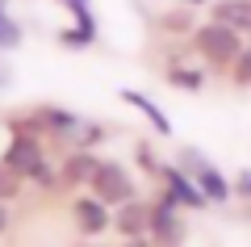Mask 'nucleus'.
I'll return each mask as SVG.
<instances>
[{"label": "nucleus", "mask_w": 251, "mask_h": 247, "mask_svg": "<svg viewBox=\"0 0 251 247\" xmlns=\"http://www.w3.org/2000/svg\"><path fill=\"white\" fill-rule=\"evenodd\" d=\"M176 168L184 172V176L197 180V189L209 197V205H226V201L234 197L230 180H226L222 172L214 168V159H209L205 151H197V147H180V151H176Z\"/></svg>", "instance_id": "2"}, {"label": "nucleus", "mask_w": 251, "mask_h": 247, "mask_svg": "<svg viewBox=\"0 0 251 247\" xmlns=\"http://www.w3.org/2000/svg\"><path fill=\"white\" fill-rule=\"evenodd\" d=\"M184 239H188V226L180 218V205L159 189L151 201V243L155 247H184Z\"/></svg>", "instance_id": "4"}, {"label": "nucleus", "mask_w": 251, "mask_h": 247, "mask_svg": "<svg viewBox=\"0 0 251 247\" xmlns=\"http://www.w3.org/2000/svg\"><path fill=\"white\" fill-rule=\"evenodd\" d=\"M159 26L172 29V34H193L197 21H193V13H188V9H172V13H163V17H159Z\"/></svg>", "instance_id": "13"}, {"label": "nucleus", "mask_w": 251, "mask_h": 247, "mask_svg": "<svg viewBox=\"0 0 251 247\" xmlns=\"http://www.w3.org/2000/svg\"><path fill=\"white\" fill-rule=\"evenodd\" d=\"M21 185H25V180H21L17 172H9L4 164H0V201H13V197L21 193Z\"/></svg>", "instance_id": "17"}, {"label": "nucleus", "mask_w": 251, "mask_h": 247, "mask_svg": "<svg viewBox=\"0 0 251 247\" xmlns=\"http://www.w3.org/2000/svg\"><path fill=\"white\" fill-rule=\"evenodd\" d=\"M113 230L122 239H151V201L134 197L113 210Z\"/></svg>", "instance_id": "8"}, {"label": "nucleus", "mask_w": 251, "mask_h": 247, "mask_svg": "<svg viewBox=\"0 0 251 247\" xmlns=\"http://www.w3.org/2000/svg\"><path fill=\"white\" fill-rule=\"evenodd\" d=\"M159 185H163V193L172 197V201L180 205V210H209V197L197 189V180L193 176H184V172L176 168V164H159Z\"/></svg>", "instance_id": "5"}, {"label": "nucleus", "mask_w": 251, "mask_h": 247, "mask_svg": "<svg viewBox=\"0 0 251 247\" xmlns=\"http://www.w3.org/2000/svg\"><path fill=\"white\" fill-rule=\"evenodd\" d=\"M92 42H97V34H92V29H80V26L59 29V46H67V51H84V46H92Z\"/></svg>", "instance_id": "14"}, {"label": "nucleus", "mask_w": 251, "mask_h": 247, "mask_svg": "<svg viewBox=\"0 0 251 247\" xmlns=\"http://www.w3.org/2000/svg\"><path fill=\"white\" fill-rule=\"evenodd\" d=\"M21 38H25V29H21L9 13H0V55H4V51H17Z\"/></svg>", "instance_id": "12"}, {"label": "nucleus", "mask_w": 251, "mask_h": 247, "mask_svg": "<svg viewBox=\"0 0 251 247\" xmlns=\"http://www.w3.org/2000/svg\"><path fill=\"white\" fill-rule=\"evenodd\" d=\"M63 4L72 9V17H75V26H80V29H92V34H97V17H92V4H88V0H63Z\"/></svg>", "instance_id": "15"}, {"label": "nucleus", "mask_w": 251, "mask_h": 247, "mask_svg": "<svg viewBox=\"0 0 251 247\" xmlns=\"http://www.w3.org/2000/svg\"><path fill=\"white\" fill-rule=\"evenodd\" d=\"M0 13H9V0H0Z\"/></svg>", "instance_id": "22"}, {"label": "nucleus", "mask_w": 251, "mask_h": 247, "mask_svg": "<svg viewBox=\"0 0 251 247\" xmlns=\"http://www.w3.org/2000/svg\"><path fill=\"white\" fill-rule=\"evenodd\" d=\"M97 164H100L97 151H67V155H63V164H59V189H67V193L88 189Z\"/></svg>", "instance_id": "7"}, {"label": "nucleus", "mask_w": 251, "mask_h": 247, "mask_svg": "<svg viewBox=\"0 0 251 247\" xmlns=\"http://www.w3.org/2000/svg\"><path fill=\"white\" fill-rule=\"evenodd\" d=\"M117 247H155V243H151V239H122Z\"/></svg>", "instance_id": "21"}, {"label": "nucleus", "mask_w": 251, "mask_h": 247, "mask_svg": "<svg viewBox=\"0 0 251 247\" xmlns=\"http://www.w3.org/2000/svg\"><path fill=\"white\" fill-rule=\"evenodd\" d=\"M122 101H126V105H130V109H138V113H143L147 122H151V130H155V134H163V138H168V134H172V122H168V113H163V109L155 105V101L147 97V92L122 88Z\"/></svg>", "instance_id": "10"}, {"label": "nucleus", "mask_w": 251, "mask_h": 247, "mask_svg": "<svg viewBox=\"0 0 251 247\" xmlns=\"http://www.w3.org/2000/svg\"><path fill=\"white\" fill-rule=\"evenodd\" d=\"M4 88H13V67L0 59V92H4Z\"/></svg>", "instance_id": "19"}, {"label": "nucleus", "mask_w": 251, "mask_h": 247, "mask_svg": "<svg viewBox=\"0 0 251 247\" xmlns=\"http://www.w3.org/2000/svg\"><path fill=\"white\" fill-rule=\"evenodd\" d=\"M209 21H222L239 34H251V0H214Z\"/></svg>", "instance_id": "9"}, {"label": "nucleus", "mask_w": 251, "mask_h": 247, "mask_svg": "<svg viewBox=\"0 0 251 247\" xmlns=\"http://www.w3.org/2000/svg\"><path fill=\"white\" fill-rule=\"evenodd\" d=\"M234 197H243V201H251V172H239V180H234Z\"/></svg>", "instance_id": "18"}, {"label": "nucleus", "mask_w": 251, "mask_h": 247, "mask_svg": "<svg viewBox=\"0 0 251 247\" xmlns=\"http://www.w3.org/2000/svg\"><path fill=\"white\" fill-rule=\"evenodd\" d=\"M168 84H172V88H180V92H201V88H205V71L172 63V67H168Z\"/></svg>", "instance_id": "11"}, {"label": "nucleus", "mask_w": 251, "mask_h": 247, "mask_svg": "<svg viewBox=\"0 0 251 247\" xmlns=\"http://www.w3.org/2000/svg\"><path fill=\"white\" fill-rule=\"evenodd\" d=\"M230 80L239 84V88H251V46H243V55L234 59V67H230Z\"/></svg>", "instance_id": "16"}, {"label": "nucleus", "mask_w": 251, "mask_h": 247, "mask_svg": "<svg viewBox=\"0 0 251 247\" xmlns=\"http://www.w3.org/2000/svg\"><path fill=\"white\" fill-rule=\"evenodd\" d=\"M188 42H193V51H197L209 67H218V71H230L234 59L243 55V46H247L239 29L222 26V21H205V26H197L193 34H188Z\"/></svg>", "instance_id": "1"}, {"label": "nucleus", "mask_w": 251, "mask_h": 247, "mask_svg": "<svg viewBox=\"0 0 251 247\" xmlns=\"http://www.w3.org/2000/svg\"><path fill=\"white\" fill-rule=\"evenodd\" d=\"M88 193L97 197V201H105L109 210H117V205H126V201L138 197L134 193V176H130V168H126L122 159H100L97 172H92Z\"/></svg>", "instance_id": "3"}, {"label": "nucleus", "mask_w": 251, "mask_h": 247, "mask_svg": "<svg viewBox=\"0 0 251 247\" xmlns=\"http://www.w3.org/2000/svg\"><path fill=\"white\" fill-rule=\"evenodd\" d=\"M72 218H75V230H80L84 239H100L113 226V210H109L105 201H97L92 193L72 197Z\"/></svg>", "instance_id": "6"}, {"label": "nucleus", "mask_w": 251, "mask_h": 247, "mask_svg": "<svg viewBox=\"0 0 251 247\" xmlns=\"http://www.w3.org/2000/svg\"><path fill=\"white\" fill-rule=\"evenodd\" d=\"M13 226V214H9V201H0V235Z\"/></svg>", "instance_id": "20"}]
</instances>
